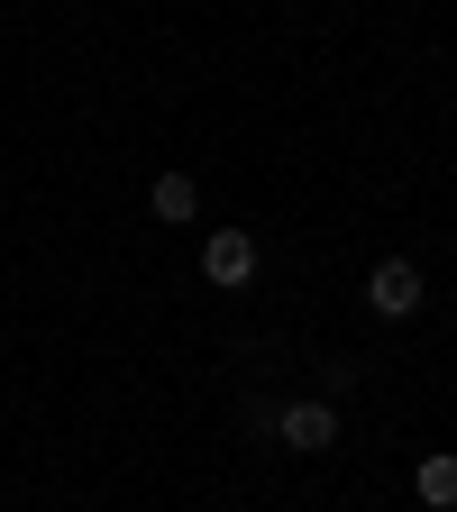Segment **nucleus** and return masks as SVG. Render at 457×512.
I'll return each instance as SVG.
<instances>
[{
    "mask_svg": "<svg viewBox=\"0 0 457 512\" xmlns=\"http://www.w3.org/2000/svg\"><path fill=\"white\" fill-rule=\"evenodd\" d=\"M275 439L293 448V458L339 448V403H330V394H293V403H275Z\"/></svg>",
    "mask_w": 457,
    "mask_h": 512,
    "instance_id": "f257e3e1",
    "label": "nucleus"
},
{
    "mask_svg": "<svg viewBox=\"0 0 457 512\" xmlns=\"http://www.w3.org/2000/svg\"><path fill=\"white\" fill-rule=\"evenodd\" d=\"M202 275H211L220 293H238V284H256V238H247L238 220H220V229L202 238Z\"/></svg>",
    "mask_w": 457,
    "mask_h": 512,
    "instance_id": "f03ea898",
    "label": "nucleus"
},
{
    "mask_svg": "<svg viewBox=\"0 0 457 512\" xmlns=\"http://www.w3.org/2000/svg\"><path fill=\"white\" fill-rule=\"evenodd\" d=\"M366 311L375 320H412L421 311V266H412V256H384V266L366 275Z\"/></svg>",
    "mask_w": 457,
    "mask_h": 512,
    "instance_id": "7ed1b4c3",
    "label": "nucleus"
},
{
    "mask_svg": "<svg viewBox=\"0 0 457 512\" xmlns=\"http://www.w3.org/2000/svg\"><path fill=\"white\" fill-rule=\"evenodd\" d=\"M412 494H421L430 512H457V448H430V458L412 467Z\"/></svg>",
    "mask_w": 457,
    "mask_h": 512,
    "instance_id": "20e7f679",
    "label": "nucleus"
},
{
    "mask_svg": "<svg viewBox=\"0 0 457 512\" xmlns=\"http://www.w3.org/2000/svg\"><path fill=\"white\" fill-rule=\"evenodd\" d=\"M147 211H156V220H202V183H192V174H156Z\"/></svg>",
    "mask_w": 457,
    "mask_h": 512,
    "instance_id": "39448f33",
    "label": "nucleus"
}]
</instances>
